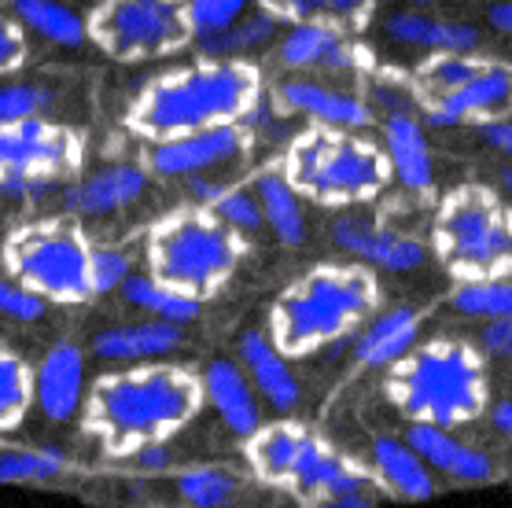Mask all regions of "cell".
<instances>
[{
  "label": "cell",
  "mask_w": 512,
  "mask_h": 508,
  "mask_svg": "<svg viewBox=\"0 0 512 508\" xmlns=\"http://www.w3.org/2000/svg\"><path fill=\"white\" fill-rule=\"evenodd\" d=\"M266 74L255 59L199 56L144 81L129 100L122 126L140 144L214 126H247L266 104Z\"/></svg>",
  "instance_id": "obj_1"
},
{
  "label": "cell",
  "mask_w": 512,
  "mask_h": 508,
  "mask_svg": "<svg viewBox=\"0 0 512 508\" xmlns=\"http://www.w3.org/2000/svg\"><path fill=\"white\" fill-rule=\"evenodd\" d=\"M203 405V380L196 369L140 361L129 369L104 372L85 391L82 431L100 442L104 457L126 461L148 442L177 439Z\"/></svg>",
  "instance_id": "obj_2"
},
{
  "label": "cell",
  "mask_w": 512,
  "mask_h": 508,
  "mask_svg": "<svg viewBox=\"0 0 512 508\" xmlns=\"http://www.w3.org/2000/svg\"><path fill=\"white\" fill-rule=\"evenodd\" d=\"M384 306V284L365 262H321L269 302L266 328L288 358L336 347Z\"/></svg>",
  "instance_id": "obj_3"
},
{
  "label": "cell",
  "mask_w": 512,
  "mask_h": 508,
  "mask_svg": "<svg viewBox=\"0 0 512 508\" xmlns=\"http://www.w3.org/2000/svg\"><path fill=\"white\" fill-rule=\"evenodd\" d=\"M288 185L314 207L350 210L376 203L395 185L384 144L365 129H339L310 122L284 144L273 162Z\"/></svg>",
  "instance_id": "obj_4"
},
{
  "label": "cell",
  "mask_w": 512,
  "mask_h": 508,
  "mask_svg": "<svg viewBox=\"0 0 512 508\" xmlns=\"http://www.w3.org/2000/svg\"><path fill=\"white\" fill-rule=\"evenodd\" d=\"M384 394L406 420L468 428L490 409L487 358L465 339L417 343L387 369Z\"/></svg>",
  "instance_id": "obj_5"
},
{
  "label": "cell",
  "mask_w": 512,
  "mask_h": 508,
  "mask_svg": "<svg viewBox=\"0 0 512 508\" xmlns=\"http://www.w3.org/2000/svg\"><path fill=\"white\" fill-rule=\"evenodd\" d=\"M251 240L203 203H185L144 232V262L155 280L207 302L244 266Z\"/></svg>",
  "instance_id": "obj_6"
},
{
  "label": "cell",
  "mask_w": 512,
  "mask_h": 508,
  "mask_svg": "<svg viewBox=\"0 0 512 508\" xmlns=\"http://www.w3.org/2000/svg\"><path fill=\"white\" fill-rule=\"evenodd\" d=\"M428 247L454 280L512 277V203L483 181L450 188L435 207Z\"/></svg>",
  "instance_id": "obj_7"
},
{
  "label": "cell",
  "mask_w": 512,
  "mask_h": 508,
  "mask_svg": "<svg viewBox=\"0 0 512 508\" xmlns=\"http://www.w3.org/2000/svg\"><path fill=\"white\" fill-rule=\"evenodd\" d=\"M93 236L78 218H34L0 243V266L48 306H85L93 291Z\"/></svg>",
  "instance_id": "obj_8"
},
{
  "label": "cell",
  "mask_w": 512,
  "mask_h": 508,
  "mask_svg": "<svg viewBox=\"0 0 512 508\" xmlns=\"http://www.w3.org/2000/svg\"><path fill=\"white\" fill-rule=\"evenodd\" d=\"M89 137L70 122L34 115L0 126V196L37 203L85 170Z\"/></svg>",
  "instance_id": "obj_9"
},
{
  "label": "cell",
  "mask_w": 512,
  "mask_h": 508,
  "mask_svg": "<svg viewBox=\"0 0 512 508\" xmlns=\"http://www.w3.org/2000/svg\"><path fill=\"white\" fill-rule=\"evenodd\" d=\"M85 34L115 63H155L196 45L188 0H96Z\"/></svg>",
  "instance_id": "obj_10"
},
{
  "label": "cell",
  "mask_w": 512,
  "mask_h": 508,
  "mask_svg": "<svg viewBox=\"0 0 512 508\" xmlns=\"http://www.w3.org/2000/svg\"><path fill=\"white\" fill-rule=\"evenodd\" d=\"M247 148H251V129L247 126H214L170 140H155L140 151V162L159 181H188V177L218 174L225 166H233L236 159H244Z\"/></svg>",
  "instance_id": "obj_11"
},
{
  "label": "cell",
  "mask_w": 512,
  "mask_h": 508,
  "mask_svg": "<svg viewBox=\"0 0 512 508\" xmlns=\"http://www.w3.org/2000/svg\"><path fill=\"white\" fill-rule=\"evenodd\" d=\"M420 118L431 129H479L487 122H498V118H512V59L483 56L461 89L443 96Z\"/></svg>",
  "instance_id": "obj_12"
},
{
  "label": "cell",
  "mask_w": 512,
  "mask_h": 508,
  "mask_svg": "<svg viewBox=\"0 0 512 508\" xmlns=\"http://www.w3.org/2000/svg\"><path fill=\"white\" fill-rule=\"evenodd\" d=\"M402 439L420 453V461L428 464L431 472L454 486H487V483H498L501 475H505L494 453L476 446V442L461 439L457 428L406 420Z\"/></svg>",
  "instance_id": "obj_13"
},
{
  "label": "cell",
  "mask_w": 512,
  "mask_h": 508,
  "mask_svg": "<svg viewBox=\"0 0 512 508\" xmlns=\"http://www.w3.org/2000/svg\"><path fill=\"white\" fill-rule=\"evenodd\" d=\"M328 232H332V243L343 254L373 269H387V273H413L428 262L431 254V247L420 236L391 229L384 221H373L365 214H354V210L339 214Z\"/></svg>",
  "instance_id": "obj_14"
},
{
  "label": "cell",
  "mask_w": 512,
  "mask_h": 508,
  "mask_svg": "<svg viewBox=\"0 0 512 508\" xmlns=\"http://www.w3.org/2000/svg\"><path fill=\"white\" fill-rule=\"evenodd\" d=\"M277 59L295 74H361L369 78L380 59L354 34H339L332 26H288Z\"/></svg>",
  "instance_id": "obj_15"
},
{
  "label": "cell",
  "mask_w": 512,
  "mask_h": 508,
  "mask_svg": "<svg viewBox=\"0 0 512 508\" xmlns=\"http://www.w3.org/2000/svg\"><path fill=\"white\" fill-rule=\"evenodd\" d=\"M284 490H288L291 497H299V501L310 508L336 494H354V490H376V494H380L373 472H369L365 464L350 461L347 453L332 450L317 431L310 435V442H306L303 457H299V464H295V472H291Z\"/></svg>",
  "instance_id": "obj_16"
},
{
  "label": "cell",
  "mask_w": 512,
  "mask_h": 508,
  "mask_svg": "<svg viewBox=\"0 0 512 508\" xmlns=\"http://www.w3.org/2000/svg\"><path fill=\"white\" fill-rule=\"evenodd\" d=\"M152 174L144 162H111L104 170H93L85 177H74L63 188V210L78 221H93L118 214L148 196Z\"/></svg>",
  "instance_id": "obj_17"
},
{
  "label": "cell",
  "mask_w": 512,
  "mask_h": 508,
  "mask_svg": "<svg viewBox=\"0 0 512 508\" xmlns=\"http://www.w3.org/2000/svg\"><path fill=\"white\" fill-rule=\"evenodd\" d=\"M233 358L240 361V369L247 372V380L255 383L258 398L280 416L299 413L303 405V383L291 369V358L273 343L269 328H244L236 335Z\"/></svg>",
  "instance_id": "obj_18"
},
{
  "label": "cell",
  "mask_w": 512,
  "mask_h": 508,
  "mask_svg": "<svg viewBox=\"0 0 512 508\" xmlns=\"http://www.w3.org/2000/svg\"><path fill=\"white\" fill-rule=\"evenodd\" d=\"M273 104L280 115L310 118L317 126H339V129H373L376 107L361 100L358 93H343L332 89L325 81L314 78H284L273 89Z\"/></svg>",
  "instance_id": "obj_19"
},
{
  "label": "cell",
  "mask_w": 512,
  "mask_h": 508,
  "mask_svg": "<svg viewBox=\"0 0 512 508\" xmlns=\"http://www.w3.org/2000/svg\"><path fill=\"white\" fill-rule=\"evenodd\" d=\"M177 508H255L262 486L255 472L247 475L233 464H196L159 475Z\"/></svg>",
  "instance_id": "obj_20"
},
{
  "label": "cell",
  "mask_w": 512,
  "mask_h": 508,
  "mask_svg": "<svg viewBox=\"0 0 512 508\" xmlns=\"http://www.w3.org/2000/svg\"><path fill=\"white\" fill-rule=\"evenodd\" d=\"M365 468L373 472L380 494L395 497V501L417 505V501H431L443 490V479L420 461V453L402 435H391V431H373Z\"/></svg>",
  "instance_id": "obj_21"
},
{
  "label": "cell",
  "mask_w": 512,
  "mask_h": 508,
  "mask_svg": "<svg viewBox=\"0 0 512 508\" xmlns=\"http://www.w3.org/2000/svg\"><path fill=\"white\" fill-rule=\"evenodd\" d=\"M203 380V402L218 413L229 435L236 439H251L262 428V398H258L255 383L247 380L240 361L233 354H218L199 369Z\"/></svg>",
  "instance_id": "obj_22"
},
{
  "label": "cell",
  "mask_w": 512,
  "mask_h": 508,
  "mask_svg": "<svg viewBox=\"0 0 512 508\" xmlns=\"http://www.w3.org/2000/svg\"><path fill=\"white\" fill-rule=\"evenodd\" d=\"M85 402V350L59 339L34 369V405L48 424H67Z\"/></svg>",
  "instance_id": "obj_23"
},
{
  "label": "cell",
  "mask_w": 512,
  "mask_h": 508,
  "mask_svg": "<svg viewBox=\"0 0 512 508\" xmlns=\"http://www.w3.org/2000/svg\"><path fill=\"white\" fill-rule=\"evenodd\" d=\"M380 144L387 151L391 174L409 196L428 199L435 192V159H431L428 126L417 111H387L384 126H380Z\"/></svg>",
  "instance_id": "obj_24"
},
{
  "label": "cell",
  "mask_w": 512,
  "mask_h": 508,
  "mask_svg": "<svg viewBox=\"0 0 512 508\" xmlns=\"http://www.w3.org/2000/svg\"><path fill=\"white\" fill-rule=\"evenodd\" d=\"M185 347V324H170L159 317L144 321L107 324L89 339V354L118 365H140V361H163L166 354Z\"/></svg>",
  "instance_id": "obj_25"
},
{
  "label": "cell",
  "mask_w": 512,
  "mask_h": 508,
  "mask_svg": "<svg viewBox=\"0 0 512 508\" xmlns=\"http://www.w3.org/2000/svg\"><path fill=\"white\" fill-rule=\"evenodd\" d=\"M420 313L413 306H380L354 335V365L358 369H391L406 358L420 339Z\"/></svg>",
  "instance_id": "obj_26"
},
{
  "label": "cell",
  "mask_w": 512,
  "mask_h": 508,
  "mask_svg": "<svg viewBox=\"0 0 512 508\" xmlns=\"http://www.w3.org/2000/svg\"><path fill=\"white\" fill-rule=\"evenodd\" d=\"M314 431L299 424V420H277V424H262V428L244 439V457L251 464V472H255L258 483L266 486H288L291 472H295V464L303 457L306 442H310Z\"/></svg>",
  "instance_id": "obj_27"
},
{
  "label": "cell",
  "mask_w": 512,
  "mask_h": 508,
  "mask_svg": "<svg viewBox=\"0 0 512 508\" xmlns=\"http://www.w3.org/2000/svg\"><path fill=\"white\" fill-rule=\"evenodd\" d=\"M258 8L280 26H332L354 37L376 19V0H258Z\"/></svg>",
  "instance_id": "obj_28"
},
{
  "label": "cell",
  "mask_w": 512,
  "mask_h": 508,
  "mask_svg": "<svg viewBox=\"0 0 512 508\" xmlns=\"http://www.w3.org/2000/svg\"><path fill=\"white\" fill-rule=\"evenodd\" d=\"M384 34L395 45L420 48V52H476L479 30L472 23L431 19L424 12H395L384 19Z\"/></svg>",
  "instance_id": "obj_29"
},
{
  "label": "cell",
  "mask_w": 512,
  "mask_h": 508,
  "mask_svg": "<svg viewBox=\"0 0 512 508\" xmlns=\"http://www.w3.org/2000/svg\"><path fill=\"white\" fill-rule=\"evenodd\" d=\"M258 203H262V218L266 229L277 236L284 247H303L310 240V218H306V199L288 185V177L277 166H266L262 174L251 181Z\"/></svg>",
  "instance_id": "obj_30"
},
{
  "label": "cell",
  "mask_w": 512,
  "mask_h": 508,
  "mask_svg": "<svg viewBox=\"0 0 512 508\" xmlns=\"http://www.w3.org/2000/svg\"><path fill=\"white\" fill-rule=\"evenodd\" d=\"M78 475L82 468L56 450L0 442V486H67Z\"/></svg>",
  "instance_id": "obj_31"
},
{
  "label": "cell",
  "mask_w": 512,
  "mask_h": 508,
  "mask_svg": "<svg viewBox=\"0 0 512 508\" xmlns=\"http://www.w3.org/2000/svg\"><path fill=\"white\" fill-rule=\"evenodd\" d=\"M122 302H126L129 310H140L144 317H159V321H170V324H192L203 310V302L199 299H188L181 291H174L170 284L163 280H155L152 273H129L126 284L118 288Z\"/></svg>",
  "instance_id": "obj_32"
},
{
  "label": "cell",
  "mask_w": 512,
  "mask_h": 508,
  "mask_svg": "<svg viewBox=\"0 0 512 508\" xmlns=\"http://www.w3.org/2000/svg\"><path fill=\"white\" fill-rule=\"evenodd\" d=\"M12 15L26 26V34H37L59 48H78L89 41L85 19L63 0H12Z\"/></svg>",
  "instance_id": "obj_33"
},
{
  "label": "cell",
  "mask_w": 512,
  "mask_h": 508,
  "mask_svg": "<svg viewBox=\"0 0 512 508\" xmlns=\"http://www.w3.org/2000/svg\"><path fill=\"white\" fill-rule=\"evenodd\" d=\"M277 19H269L262 8L255 15H240L233 26L225 30H214V34L196 37L199 56H214V59H251L258 48H266L273 37H277Z\"/></svg>",
  "instance_id": "obj_34"
},
{
  "label": "cell",
  "mask_w": 512,
  "mask_h": 508,
  "mask_svg": "<svg viewBox=\"0 0 512 508\" xmlns=\"http://www.w3.org/2000/svg\"><path fill=\"white\" fill-rule=\"evenodd\" d=\"M34 409V365L0 343V435L15 431Z\"/></svg>",
  "instance_id": "obj_35"
},
{
  "label": "cell",
  "mask_w": 512,
  "mask_h": 508,
  "mask_svg": "<svg viewBox=\"0 0 512 508\" xmlns=\"http://www.w3.org/2000/svg\"><path fill=\"white\" fill-rule=\"evenodd\" d=\"M450 306L472 321H498L512 317V277L498 280H457L450 291Z\"/></svg>",
  "instance_id": "obj_36"
},
{
  "label": "cell",
  "mask_w": 512,
  "mask_h": 508,
  "mask_svg": "<svg viewBox=\"0 0 512 508\" xmlns=\"http://www.w3.org/2000/svg\"><path fill=\"white\" fill-rule=\"evenodd\" d=\"M210 210H214L225 225H233L236 232H244L247 240L266 225V218H262V203H258L255 188L251 185H225V192L210 203Z\"/></svg>",
  "instance_id": "obj_37"
},
{
  "label": "cell",
  "mask_w": 512,
  "mask_h": 508,
  "mask_svg": "<svg viewBox=\"0 0 512 508\" xmlns=\"http://www.w3.org/2000/svg\"><path fill=\"white\" fill-rule=\"evenodd\" d=\"M52 104V93L37 81H8L0 85V126L23 122V118L45 115Z\"/></svg>",
  "instance_id": "obj_38"
},
{
  "label": "cell",
  "mask_w": 512,
  "mask_h": 508,
  "mask_svg": "<svg viewBox=\"0 0 512 508\" xmlns=\"http://www.w3.org/2000/svg\"><path fill=\"white\" fill-rule=\"evenodd\" d=\"M133 273V258L122 247L111 243H93V291L96 295H111L126 284V277Z\"/></svg>",
  "instance_id": "obj_39"
},
{
  "label": "cell",
  "mask_w": 512,
  "mask_h": 508,
  "mask_svg": "<svg viewBox=\"0 0 512 508\" xmlns=\"http://www.w3.org/2000/svg\"><path fill=\"white\" fill-rule=\"evenodd\" d=\"M45 313H48V302L41 299V295L23 288V284L12 280L8 273L0 277V317L19 321V324H37V321H45Z\"/></svg>",
  "instance_id": "obj_40"
},
{
  "label": "cell",
  "mask_w": 512,
  "mask_h": 508,
  "mask_svg": "<svg viewBox=\"0 0 512 508\" xmlns=\"http://www.w3.org/2000/svg\"><path fill=\"white\" fill-rule=\"evenodd\" d=\"M247 4L251 0H188V12H192V23H196V37L233 26L240 15H247Z\"/></svg>",
  "instance_id": "obj_41"
},
{
  "label": "cell",
  "mask_w": 512,
  "mask_h": 508,
  "mask_svg": "<svg viewBox=\"0 0 512 508\" xmlns=\"http://www.w3.org/2000/svg\"><path fill=\"white\" fill-rule=\"evenodd\" d=\"M126 468L129 475H144V479H159V475L174 472L177 468V450H174V439H163V442H148V446H140L126 457V461H118Z\"/></svg>",
  "instance_id": "obj_42"
},
{
  "label": "cell",
  "mask_w": 512,
  "mask_h": 508,
  "mask_svg": "<svg viewBox=\"0 0 512 508\" xmlns=\"http://www.w3.org/2000/svg\"><path fill=\"white\" fill-rule=\"evenodd\" d=\"M30 59V37L15 15H0V81L19 74Z\"/></svg>",
  "instance_id": "obj_43"
},
{
  "label": "cell",
  "mask_w": 512,
  "mask_h": 508,
  "mask_svg": "<svg viewBox=\"0 0 512 508\" xmlns=\"http://www.w3.org/2000/svg\"><path fill=\"white\" fill-rule=\"evenodd\" d=\"M476 347L487 361H512V317L483 321L476 335Z\"/></svg>",
  "instance_id": "obj_44"
},
{
  "label": "cell",
  "mask_w": 512,
  "mask_h": 508,
  "mask_svg": "<svg viewBox=\"0 0 512 508\" xmlns=\"http://www.w3.org/2000/svg\"><path fill=\"white\" fill-rule=\"evenodd\" d=\"M479 137L487 140L490 148L501 151V155L512 162V118H498V122H487V126H479Z\"/></svg>",
  "instance_id": "obj_45"
},
{
  "label": "cell",
  "mask_w": 512,
  "mask_h": 508,
  "mask_svg": "<svg viewBox=\"0 0 512 508\" xmlns=\"http://www.w3.org/2000/svg\"><path fill=\"white\" fill-rule=\"evenodd\" d=\"M376 497H384V494H376V490H354V494L328 497V501H321V505H314V508H376L380 505Z\"/></svg>",
  "instance_id": "obj_46"
},
{
  "label": "cell",
  "mask_w": 512,
  "mask_h": 508,
  "mask_svg": "<svg viewBox=\"0 0 512 508\" xmlns=\"http://www.w3.org/2000/svg\"><path fill=\"white\" fill-rule=\"evenodd\" d=\"M490 424H494V431H498L501 439L512 442V398H501V402H494L487 409Z\"/></svg>",
  "instance_id": "obj_47"
},
{
  "label": "cell",
  "mask_w": 512,
  "mask_h": 508,
  "mask_svg": "<svg viewBox=\"0 0 512 508\" xmlns=\"http://www.w3.org/2000/svg\"><path fill=\"white\" fill-rule=\"evenodd\" d=\"M487 23L498 30V34L512 37V0H494L487 8Z\"/></svg>",
  "instance_id": "obj_48"
},
{
  "label": "cell",
  "mask_w": 512,
  "mask_h": 508,
  "mask_svg": "<svg viewBox=\"0 0 512 508\" xmlns=\"http://www.w3.org/2000/svg\"><path fill=\"white\" fill-rule=\"evenodd\" d=\"M498 188H501V196H505L512 203V162L498 170Z\"/></svg>",
  "instance_id": "obj_49"
},
{
  "label": "cell",
  "mask_w": 512,
  "mask_h": 508,
  "mask_svg": "<svg viewBox=\"0 0 512 508\" xmlns=\"http://www.w3.org/2000/svg\"><path fill=\"white\" fill-rule=\"evenodd\" d=\"M406 4H413V8H424V4H431V0H406Z\"/></svg>",
  "instance_id": "obj_50"
}]
</instances>
